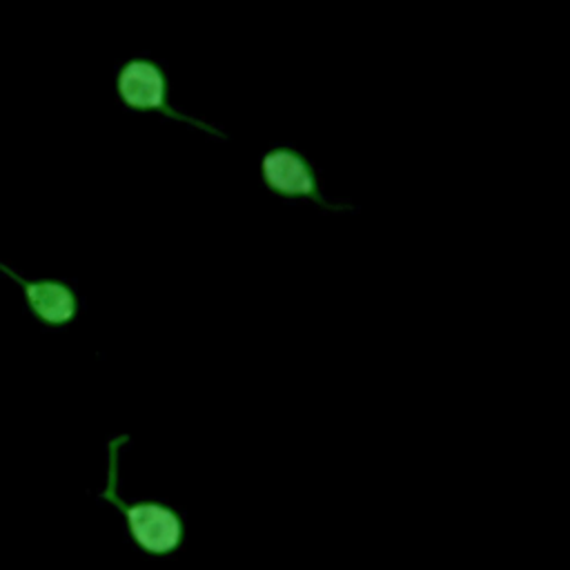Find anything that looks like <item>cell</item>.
Masks as SVG:
<instances>
[{
  "label": "cell",
  "instance_id": "cell-1",
  "mask_svg": "<svg viewBox=\"0 0 570 570\" xmlns=\"http://www.w3.org/2000/svg\"><path fill=\"white\" fill-rule=\"evenodd\" d=\"M127 434L109 441V470H107V488L100 494V499L114 503L127 519L129 525V534L134 537V541L149 554H169L171 550H176L183 541V521L180 517L163 505V503H125L118 492V450L120 443H127Z\"/></svg>",
  "mask_w": 570,
  "mask_h": 570
},
{
  "label": "cell",
  "instance_id": "cell-2",
  "mask_svg": "<svg viewBox=\"0 0 570 570\" xmlns=\"http://www.w3.org/2000/svg\"><path fill=\"white\" fill-rule=\"evenodd\" d=\"M116 89H118L120 100L134 111H160L167 118L194 125V127H198L207 134H214V136H223L216 127H212L203 120L189 118V116L176 111L169 105V100H167V76L149 58H131L129 62H125L118 71Z\"/></svg>",
  "mask_w": 570,
  "mask_h": 570
},
{
  "label": "cell",
  "instance_id": "cell-3",
  "mask_svg": "<svg viewBox=\"0 0 570 570\" xmlns=\"http://www.w3.org/2000/svg\"><path fill=\"white\" fill-rule=\"evenodd\" d=\"M261 176L267 189L285 198H312L325 209H347V205H330L318 185L314 167L303 154L292 147H276L267 151L261 160Z\"/></svg>",
  "mask_w": 570,
  "mask_h": 570
},
{
  "label": "cell",
  "instance_id": "cell-4",
  "mask_svg": "<svg viewBox=\"0 0 570 570\" xmlns=\"http://www.w3.org/2000/svg\"><path fill=\"white\" fill-rule=\"evenodd\" d=\"M0 272L7 274L9 278H13L22 287L27 305L40 323H45V325H67V323L73 321V316L78 312V298H76L73 289L67 283L49 281V278L27 281L2 263H0Z\"/></svg>",
  "mask_w": 570,
  "mask_h": 570
}]
</instances>
